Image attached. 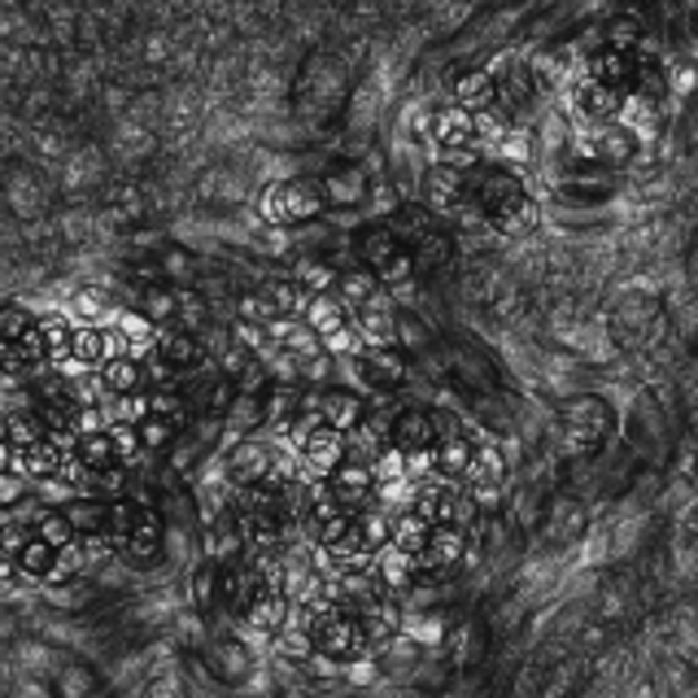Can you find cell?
I'll list each match as a JSON object with an SVG mask.
<instances>
[{"mask_svg": "<svg viewBox=\"0 0 698 698\" xmlns=\"http://www.w3.org/2000/svg\"><path fill=\"white\" fill-rule=\"evenodd\" d=\"M353 380L358 389L367 393H393L398 384H407L411 376V362H407V349L398 346H362L353 349Z\"/></svg>", "mask_w": 698, "mask_h": 698, "instance_id": "cell-3", "label": "cell"}, {"mask_svg": "<svg viewBox=\"0 0 698 698\" xmlns=\"http://www.w3.org/2000/svg\"><path fill=\"white\" fill-rule=\"evenodd\" d=\"M432 144H437V153L485 148V144H481V123H476V114L463 110V105H454V101L441 105V110H432Z\"/></svg>", "mask_w": 698, "mask_h": 698, "instance_id": "cell-4", "label": "cell"}, {"mask_svg": "<svg viewBox=\"0 0 698 698\" xmlns=\"http://www.w3.org/2000/svg\"><path fill=\"white\" fill-rule=\"evenodd\" d=\"M419 197L432 214H468V218H481L476 202H472V175L459 171V166H445V162H432L423 166L419 175Z\"/></svg>", "mask_w": 698, "mask_h": 698, "instance_id": "cell-2", "label": "cell"}, {"mask_svg": "<svg viewBox=\"0 0 698 698\" xmlns=\"http://www.w3.org/2000/svg\"><path fill=\"white\" fill-rule=\"evenodd\" d=\"M612 9H650V0H607Z\"/></svg>", "mask_w": 698, "mask_h": 698, "instance_id": "cell-13", "label": "cell"}, {"mask_svg": "<svg viewBox=\"0 0 698 698\" xmlns=\"http://www.w3.org/2000/svg\"><path fill=\"white\" fill-rule=\"evenodd\" d=\"M407 245H402V236L393 232V223H367L358 236H353V254H358V263L367 267V271H380L393 254H402Z\"/></svg>", "mask_w": 698, "mask_h": 698, "instance_id": "cell-5", "label": "cell"}, {"mask_svg": "<svg viewBox=\"0 0 698 698\" xmlns=\"http://www.w3.org/2000/svg\"><path fill=\"white\" fill-rule=\"evenodd\" d=\"M607 407L603 402H594V398H576L567 411H563V423H567V437L581 445V450H589V445H598L603 441V432H607Z\"/></svg>", "mask_w": 698, "mask_h": 698, "instance_id": "cell-6", "label": "cell"}, {"mask_svg": "<svg viewBox=\"0 0 698 698\" xmlns=\"http://www.w3.org/2000/svg\"><path fill=\"white\" fill-rule=\"evenodd\" d=\"M450 101L472 110V114H485L497 105V79L493 70H463L454 83H450Z\"/></svg>", "mask_w": 698, "mask_h": 698, "instance_id": "cell-7", "label": "cell"}, {"mask_svg": "<svg viewBox=\"0 0 698 698\" xmlns=\"http://www.w3.org/2000/svg\"><path fill=\"white\" fill-rule=\"evenodd\" d=\"M319 209H324V193L301 184V179L297 184H279L271 193V214L279 223H301V218H315Z\"/></svg>", "mask_w": 698, "mask_h": 698, "instance_id": "cell-8", "label": "cell"}, {"mask_svg": "<svg viewBox=\"0 0 698 698\" xmlns=\"http://www.w3.org/2000/svg\"><path fill=\"white\" fill-rule=\"evenodd\" d=\"M407 136H411V144H432V110H423V105L411 110V119H407Z\"/></svg>", "mask_w": 698, "mask_h": 698, "instance_id": "cell-12", "label": "cell"}, {"mask_svg": "<svg viewBox=\"0 0 698 698\" xmlns=\"http://www.w3.org/2000/svg\"><path fill=\"white\" fill-rule=\"evenodd\" d=\"M407 249H411V258H415L419 271H441V267L454 263V236L441 232V227H428V232H423L419 240H411Z\"/></svg>", "mask_w": 698, "mask_h": 698, "instance_id": "cell-11", "label": "cell"}, {"mask_svg": "<svg viewBox=\"0 0 698 698\" xmlns=\"http://www.w3.org/2000/svg\"><path fill=\"white\" fill-rule=\"evenodd\" d=\"M105 542H110L119 555L136 558V563L140 558H153L157 555V546H162V520H157V511H153V506L119 497V502H110Z\"/></svg>", "mask_w": 698, "mask_h": 698, "instance_id": "cell-1", "label": "cell"}, {"mask_svg": "<svg viewBox=\"0 0 698 698\" xmlns=\"http://www.w3.org/2000/svg\"><path fill=\"white\" fill-rule=\"evenodd\" d=\"M324 202L337 209H353L367 202V193H371V184H367V175L358 171V166H341V171H332L328 179H324Z\"/></svg>", "mask_w": 698, "mask_h": 698, "instance_id": "cell-10", "label": "cell"}, {"mask_svg": "<svg viewBox=\"0 0 698 698\" xmlns=\"http://www.w3.org/2000/svg\"><path fill=\"white\" fill-rule=\"evenodd\" d=\"M585 66H589V79L612 83V88L628 92V88H633V74H637V58H633V53H620V49L598 44V49L585 58Z\"/></svg>", "mask_w": 698, "mask_h": 698, "instance_id": "cell-9", "label": "cell"}]
</instances>
